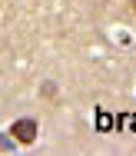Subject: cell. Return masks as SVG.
<instances>
[{"instance_id":"2","label":"cell","mask_w":136,"mask_h":156,"mask_svg":"<svg viewBox=\"0 0 136 156\" xmlns=\"http://www.w3.org/2000/svg\"><path fill=\"white\" fill-rule=\"evenodd\" d=\"M96 126H100V129H110V126H113V120H110L106 113H100V116H96Z\"/></svg>"},{"instance_id":"1","label":"cell","mask_w":136,"mask_h":156,"mask_svg":"<svg viewBox=\"0 0 136 156\" xmlns=\"http://www.w3.org/2000/svg\"><path fill=\"white\" fill-rule=\"evenodd\" d=\"M10 136L17 143H33L37 140V120H17V123L10 126Z\"/></svg>"},{"instance_id":"3","label":"cell","mask_w":136,"mask_h":156,"mask_svg":"<svg viewBox=\"0 0 136 156\" xmlns=\"http://www.w3.org/2000/svg\"><path fill=\"white\" fill-rule=\"evenodd\" d=\"M123 126H130V129H136V116H126V120H123Z\"/></svg>"}]
</instances>
